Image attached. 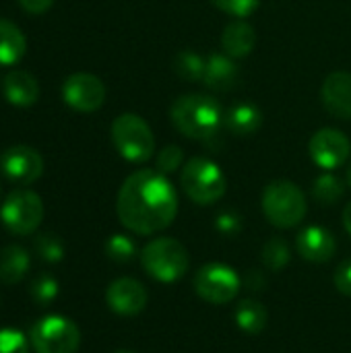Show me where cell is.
Listing matches in <instances>:
<instances>
[{"mask_svg":"<svg viewBox=\"0 0 351 353\" xmlns=\"http://www.w3.org/2000/svg\"><path fill=\"white\" fill-rule=\"evenodd\" d=\"M120 223L139 236H151L170 228L178 215V192L157 170H137L130 174L116 196Z\"/></svg>","mask_w":351,"mask_h":353,"instance_id":"cell-1","label":"cell"},{"mask_svg":"<svg viewBox=\"0 0 351 353\" xmlns=\"http://www.w3.org/2000/svg\"><path fill=\"white\" fill-rule=\"evenodd\" d=\"M170 120L174 128L192 141H211L225 116L219 101L205 93H186L170 105Z\"/></svg>","mask_w":351,"mask_h":353,"instance_id":"cell-2","label":"cell"},{"mask_svg":"<svg viewBox=\"0 0 351 353\" xmlns=\"http://www.w3.org/2000/svg\"><path fill=\"white\" fill-rule=\"evenodd\" d=\"M261 207L269 223L281 230L300 225L308 213V201L298 184L292 180H273L265 186Z\"/></svg>","mask_w":351,"mask_h":353,"instance_id":"cell-3","label":"cell"},{"mask_svg":"<svg viewBox=\"0 0 351 353\" xmlns=\"http://www.w3.org/2000/svg\"><path fill=\"white\" fill-rule=\"evenodd\" d=\"M180 186L192 203L209 207L223 199L228 190V180L223 170L215 161L207 157H192L182 165Z\"/></svg>","mask_w":351,"mask_h":353,"instance_id":"cell-4","label":"cell"},{"mask_svg":"<svg viewBox=\"0 0 351 353\" xmlns=\"http://www.w3.org/2000/svg\"><path fill=\"white\" fill-rule=\"evenodd\" d=\"M141 265L159 283H174L188 271V252L176 238H155L141 250Z\"/></svg>","mask_w":351,"mask_h":353,"instance_id":"cell-5","label":"cell"},{"mask_svg":"<svg viewBox=\"0 0 351 353\" xmlns=\"http://www.w3.org/2000/svg\"><path fill=\"white\" fill-rule=\"evenodd\" d=\"M116 151L130 163H145L155 151V137L151 126L132 112L120 114L110 128Z\"/></svg>","mask_w":351,"mask_h":353,"instance_id":"cell-6","label":"cell"},{"mask_svg":"<svg viewBox=\"0 0 351 353\" xmlns=\"http://www.w3.org/2000/svg\"><path fill=\"white\" fill-rule=\"evenodd\" d=\"M29 343L35 353H77L81 331L70 319L50 314L35 321L29 331Z\"/></svg>","mask_w":351,"mask_h":353,"instance_id":"cell-7","label":"cell"},{"mask_svg":"<svg viewBox=\"0 0 351 353\" xmlns=\"http://www.w3.org/2000/svg\"><path fill=\"white\" fill-rule=\"evenodd\" d=\"M192 288L197 296L205 300L207 304L223 306V304H230L238 296L242 288V279L236 273V269H232L230 265L209 263L197 271L192 279Z\"/></svg>","mask_w":351,"mask_h":353,"instance_id":"cell-8","label":"cell"},{"mask_svg":"<svg viewBox=\"0 0 351 353\" xmlns=\"http://www.w3.org/2000/svg\"><path fill=\"white\" fill-rule=\"evenodd\" d=\"M0 219L8 232L27 236L39 228L43 219V203L33 190H12L2 203Z\"/></svg>","mask_w":351,"mask_h":353,"instance_id":"cell-9","label":"cell"},{"mask_svg":"<svg viewBox=\"0 0 351 353\" xmlns=\"http://www.w3.org/2000/svg\"><path fill=\"white\" fill-rule=\"evenodd\" d=\"M310 159L325 172H333L348 163L351 155V141L339 128H321L308 143Z\"/></svg>","mask_w":351,"mask_h":353,"instance_id":"cell-10","label":"cell"},{"mask_svg":"<svg viewBox=\"0 0 351 353\" xmlns=\"http://www.w3.org/2000/svg\"><path fill=\"white\" fill-rule=\"evenodd\" d=\"M62 99L68 108L91 114L97 112L106 101V85L91 72H74L62 83Z\"/></svg>","mask_w":351,"mask_h":353,"instance_id":"cell-11","label":"cell"},{"mask_svg":"<svg viewBox=\"0 0 351 353\" xmlns=\"http://www.w3.org/2000/svg\"><path fill=\"white\" fill-rule=\"evenodd\" d=\"M0 170L14 184H33L43 174V157L33 147L14 145L2 153Z\"/></svg>","mask_w":351,"mask_h":353,"instance_id":"cell-12","label":"cell"},{"mask_svg":"<svg viewBox=\"0 0 351 353\" xmlns=\"http://www.w3.org/2000/svg\"><path fill=\"white\" fill-rule=\"evenodd\" d=\"M149 302L147 288L132 279V277H120L112 281L106 290V304L112 312L120 316H137L145 310Z\"/></svg>","mask_w":351,"mask_h":353,"instance_id":"cell-13","label":"cell"},{"mask_svg":"<svg viewBox=\"0 0 351 353\" xmlns=\"http://www.w3.org/2000/svg\"><path fill=\"white\" fill-rule=\"evenodd\" d=\"M321 99L325 110L339 118L350 120L351 118V72L348 70H335L331 72L323 87H321Z\"/></svg>","mask_w":351,"mask_h":353,"instance_id":"cell-14","label":"cell"},{"mask_svg":"<svg viewBox=\"0 0 351 353\" xmlns=\"http://www.w3.org/2000/svg\"><path fill=\"white\" fill-rule=\"evenodd\" d=\"M296 248L300 256L308 263H327L337 250L335 236L323 225H308L296 238Z\"/></svg>","mask_w":351,"mask_h":353,"instance_id":"cell-15","label":"cell"},{"mask_svg":"<svg viewBox=\"0 0 351 353\" xmlns=\"http://www.w3.org/2000/svg\"><path fill=\"white\" fill-rule=\"evenodd\" d=\"M240 81V68L228 54H211L207 58L203 83L211 91H230Z\"/></svg>","mask_w":351,"mask_h":353,"instance_id":"cell-16","label":"cell"},{"mask_svg":"<svg viewBox=\"0 0 351 353\" xmlns=\"http://www.w3.org/2000/svg\"><path fill=\"white\" fill-rule=\"evenodd\" d=\"M2 93L8 103L27 108L39 99V83L31 72L17 68L2 79Z\"/></svg>","mask_w":351,"mask_h":353,"instance_id":"cell-17","label":"cell"},{"mask_svg":"<svg viewBox=\"0 0 351 353\" xmlns=\"http://www.w3.org/2000/svg\"><path fill=\"white\" fill-rule=\"evenodd\" d=\"M257 46V33L250 23L244 19H236L230 25H225L221 33V48L228 56L236 58H246Z\"/></svg>","mask_w":351,"mask_h":353,"instance_id":"cell-18","label":"cell"},{"mask_svg":"<svg viewBox=\"0 0 351 353\" xmlns=\"http://www.w3.org/2000/svg\"><path fill=\"white\" fill-rule=\"evenodd\" d=\"M223 124L236 137H252L263 126V112L254 103H238L225 114Z\"/></svg>","mask_w":351,"mask_h":353,"instance_id":"cell-19","label":"cell"},{"mask_svg":"<svg viewBox=\"0 0 351 353\" xmlns=\"http://www.w3.org/2000/svg\"><path fill=\"white\" fill-rule=\"evenodd\" d=\"M27 52V39L23 31L6 21L0 19V66H12L17 64Z\"/></svg>","mask_w":351,"mask_h":353,"instance_id":"cell-20","label":"cell"},{"mask_svg":"<svg viewBox=\"0 0 351 353\" xmlns=\"http://www.w3.org/2000/svg\"><path fill=\"white\" fill-rule=\"evenodd\" d=\"M29 271V254L23 246L10 244L0 250V281L4 285L19 283Z\"/></svg>","mask_w":351,"mask_h":353,"instance_id":"cell-21","label":"cell"},{"mask_svg":"<svg viewBox=\"0 0 351 353\" xmlns=\"http://www.w3.org/2000/svg\"><path fill=\"white\" fill-rule=\"evenodd\" d=\"M234 321L238 329L246 335H261L267 329L269 323V312L259 300H242L236 306Z\"/></svg>","mask_w":351,"mask_h":353,"instance_id":"cell-22","label":"cell"},{"mask_svg":"<svg viewBox=\"0 0 351 353\" xmlns=\"http://www.w3.org/2000/svg\"><path fill=\"white\" fill-rule=\"evenodd\" d=\"M205 66H207V58H203L199 52L194 50H182L176 54L174 58V70L180 79L188 81V83H199L205 77Z\"/></svg>","mask_w":351,"mask_h":353,"instance_id":"cell-23","label":"cell"},{"mask_svg":"<svg viewBox=\"0 0 351 353\" xmlns=\"http://www.w3.org/2000/svg\"><path fill=\"white\" fill-rule=\"evenodd\" d=\"M345 194V184L339 176L331 174V172H325L321 174L314 184H312V196L317 203L329 207V205H335L341 201V196Z\"/></svg>","mask_w":351,"mask_h":353,"instance_id":"cell-24","label":"cell"},{"mask_svg":"<svg viewBox=\"0 0 351 353\" xmlns=\"http://www.w3.org/2000/svg\"><path fill=\"white\" fill-rule=\"evenodd\" d=\"M292 261V250L288 246L285 240L281 238H271L265 246H263V263L267 269L271 271H281L283 267H288Z\"/></svg>","mask_w":351,"mask_h":353,"instance_id":"cell-25","label":"cell"},{"mask_svg":"<svg viewBox=\"0 0 351 353\" xmlns=\"http://www.w3.org/2000/svg\"><path fill=\"white\" fill-rule=\"evenodd\" d=\"M106 254L112 263L126 265L137 256V244L132 242V238L124 234H114L106 242Z\"/></svg>","mask_w":351,"mask_h":353,"instance_id":"cell-26","label":"cell"},{"mask_svg":"<svg viewBox=\"0 0 351 353\" xmlns=\"http://www.w3.org/2000/svg\"><path fill=\"white\" fill-rule=\"evenodd\" d=\"M29 294H31V298H33L37 304L46 306V304H50V302L56 300V296H58V281H56L52 275H48V273L37 275V277L31 281Z\"/></svg>","mask_w":351,"mask_h":353,"instance_id":"cell-27","label":"cell"},{"mask_svg":"<svg viewBox=\"0 0 351 353\" xmlns=\"http://www.w3.org/2000/svg\"><path fill=\"white\" fill-rule=\"evenodd\" d=\"M35 252L46 263H60L64 259V246L60 238L52 234H41L35 238Z\"/></svg>","mask_w":351,"mask_h":353,"instance_id":"cell-28","label":"cell"},{"mask_svg":"<svg viewBox=\"0 0 351 353\" xmlns=\"http://www.w3.org/2000/svg\"><path fill=\"white\" fill-rule=\"evenodd\" d=\"M184 163V151L178 145H168L159 151L157 159H155V170L161 172L163 176H170L174 172H178Z\"/></svg>","mask_w":351,"mask_h":353,"instance_id":"cell-29","label":"cell"},{"mask_svg":"<svg viewBox=\"0 0 351 353\" xmlns=\"http://www.w3.org/2000/svg\"><path fill=\"white\" fill-rule=\"evenodd\" d=\"M211 4L215 8H219L221 12L230 14V17H236V19H244L248 14H252L261 0H211Z\"/></svg>","mask_w":351,"mask_h":353,"instance_id":"cell-30","label":"cell"},{"mask_svg":"<svg viewBox=\"0 0 351 353\" xmlns=\"http://www.w3.org/2000/svg\"><path fill=\"white\" fill-rule=\"evenodd\" d=\"M0 353H29V341L17 329H0Z\"/></svg>","mask_w":351,"mask_h":353,"instance_id":"cell-31","label":"cell"},{"mask_svg":"<svg viewBox=\"0 0 351 353\" xmlns=\"http://www.w3.org/2000/svg\"><path fill=\"white\" fill-rule=\"evenodd\" d=\"M215 230L223 236H238L242 232V217L234 211H223L215 217Z\"/></svg>","mask_w":351,"mask_h":353,"instance_id":"cell-32","label":"cell"},{"mask_svg":"<svg viewBox=\"0 0 351 353\" xmlns=\"http://www.w3.org/2000/svg\"><path fill=\"white\" fill-rule=\"evenodd\" d=\"M333 283H335V288H337L339 294L350 296L351 298V259L343 261V263L337 267V271H335V275H333Z\"/></svg>","mask_w":351,"mask_h":353,"instance_id":"cell-33","label":"cell"},{"mask_svg":"<svg viewBox=\"0 0 351 353\" xmlns=\"http://www.w3.org/2000/svg\"><path fill=\"white\" fill-rule=\"evenodd\" d=\"M19 4L29 14H43L46 10H50L54 0H19Z\"/></svg>","mask_w":351,"mask_h":353,"instance_id":"cell-34","label":"cell"},{"mask_svg":"<svg viewBox=\"0 0 351 353\" xmlns=\"http://www.w3.org/2000/svg\"><path fill=\"white\" fill-rule=\"evenodd\" d=\"M343 228H345V232L351 236V201L348 203V207L343 209Z\"/></svg>","mask_w":351,"mask_h":353,"instance_id":"cell-35","label":"cell"},{"mask_svg":"<svg viewBox=\"0 0 351 353\" xmlns=\"http://www.w3.org/2000/svg\"><path fill=\"white\" fill-rule=\"evenodd\" d=\"M348 184H350V188H351V163H350V168H348Z\"/></svg>","mask_w":351,"mask_h":353,"instance_id":"cell-36","label":"cell"},{"mask_svg":"<svg viewBox=\"0 0 351 353\" xmlns=\"http://www.w3.org/2000/svg\"><path fill=\"white\" fill-rule=\"evenodd\" d=\"M114 353H134V352H130V350H116Z\"/></svg>","mask_w":351,"mask_h":353,"instance_id":"cell-37","label":"cell"}]
</instances>
